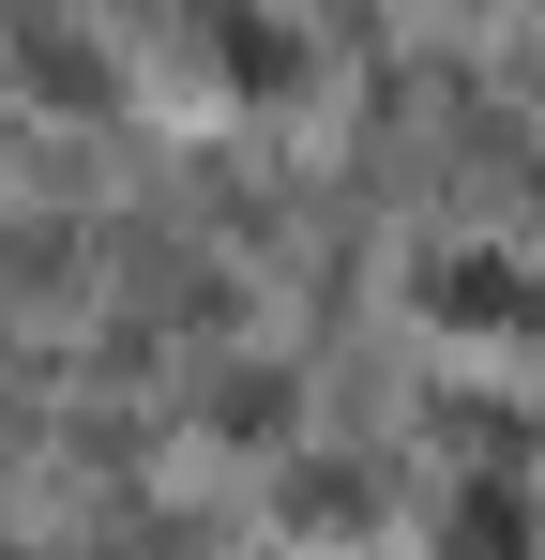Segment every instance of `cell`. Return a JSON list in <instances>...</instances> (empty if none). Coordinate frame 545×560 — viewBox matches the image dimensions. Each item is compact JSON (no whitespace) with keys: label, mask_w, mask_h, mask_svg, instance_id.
<instances>
[{"label":"cell","mask_w":545,"mask_h":560,"mask_svg":"<svg viewBox=\"0 0 545 560\" xmlns=\"http://www.w3.org/2000/svg\"><path fill=\"white\" fill-rule=\"evenodd\" d=\"M409 303H425L440 334H469V349H531V334H545V273H531V258H500V243L425 258V273H409Z\"/></svg>","instance_id":"cell-1"},{"label":"cell","mask_w":545,"mask_h":560,"mask_svg":"<svg viewBox=\"0 0 545 560\" xmlns=\"http://www.w3.org/2000/svg\"><path fill=\"white\" fill-rule=\"evenodd\" d=\"M545 515H531V469H454L440 500V560H531Z\"/></svg>","instance_id":"cell-2"},{"label":"cell","mask_w":545,"mask_h":560,"mask_svg":"<svg viewBox=\"0 0 545 560\" xmlns=\"http://www.w3.org/2000/svg\"><path fill=\"white\" fill-rule=\"evenodd\" d=\"M212 61L228 92H303V31H272L258 0H212Z\"/></svg>","instance_id":"cell-3"},{"label":"cell","mask_w":545,"mask_h":560,"mask_svg":"<svg viewBox=\"0 0 545 560\" xmlns=\"http://www.w3.org/2000/svg\"><path fill=\"white\" fill-rule=\"evenodd\" d=\"M15 61H31V92H77V106H106V61H91L77 31H15Z\"/></svg>","instance_id":"cell-4"}]
</instances>
